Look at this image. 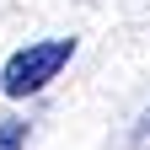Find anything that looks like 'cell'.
<instances>
[{"instance_id":"2","label":"cell","mask_w":150,"mask_h":150,"mask_svg":"<svg viewBox=\"0 0 150 150\" xmlns=\"http://www.w3.org/2000/svg\"><path fill=\"white\" fill-rule=\"evenodd\" d=\"M0 150H27V123L22 118H6V123H0Z\"/></svg>"},{"instance_id":"1","label":"cell","mask_w":150,"mask_h":150,"mask_svg":"<svg viewBox=\"0 0 150 150\" xmlns=\"http://www.w3.org/2000/svg\"><path fill=\"white\" fill-rule=\"evenodd\" d=\"M75 59V38H43V43H27V48H16L6 70H0V91H6L11 102H22V97H38L48 81H59V70Z\"/></svg>"},{"instance_id":"3","label":"cell","mask_w":150,"mask_h":150,"mask_svg":"<svg viewBox=\"0 0 150 150\" xmlns=\"http://www.w3.org/2000/svg\"><path fill=\"white\" fill-rule=\"evenodd\" d=\"M129 150H150V107L134 118V129H129Z\"/></svg>"}]
</instances>
